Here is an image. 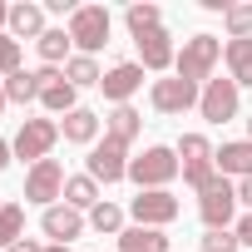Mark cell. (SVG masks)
Segmentation results:
<instances>
[{
  "instance_id": "obj_37",
  "label": "cell",
  "mask_w": 252,
  "mask_h": 252,
  "mask_svg": "<svg viewBox=\"0 0 252 252\" xmlns=\"http://www.w3.org/2000/svg\"><path fill=\"white\" fill-rule=\"evenodd\" d=\"M5 104H10V99H5V79H0V114H5Z\"/></svg>"
},
{
  "instance_id": "obj_6",
  "label": "cell",
  "mask_w": 252,
  "mask_h": 252,
  "mask_svg": "<svg viewBox=\"0 0 252 252\" xmlns=\"http://www.w3.org/2000/svg\"><path fill=\"white\" fill-rule=\"evenodd\" d=\"M198 213H203L208 232H213V227H227V222H232V213H237V188L218 173V178L198 193Z\"/></svg>"
},
{
  "instance_id": "obj_35",
  "label": "cell",
  "mask_w": 252,
  "mask_h": 252,
  "mask_svg": "<svg viewBox=\"0 0 252 252\" xmlns=\"http://www.w3.org/2000/svg\"><path fill=\"white\" fill-rule=\"evenodd\" d=\"M10 154H15V149H10L5 139H0V168H10Z\"/></svg>"
},
{
  "instance_id": "obj_13",
  "label": "cell",
  "mask_w": 252,
  "mask_h": 252,
  "mask_svg": "<svg viewBox=\"0 0 252 252\" xmlns=\"http://www.w3.org/2000/svg\"><path fill=\"white\" fill-rule=\"evenodd\" d=\"M35 79H40V104L50 109V114H69V109H79L74 104V84L64 79V69H35Z\"/></svg>"
},
{
  "instance_id": "obj_10",
  "label": "cell",
  "mask_w": 252,
  "mask_h": 252,
  "mask_svg": "<svg viewBox=\"0 0 252 252\" xmlns=\"http://www.w3.org/2000/svg\"><path fill=\"white\" fill-rule=\"evenodd\" d=\"M198 114H203L208 124L237 119V84H232V79H208L203 94H198Z\"/></svg>"
},
{
  "instance_id": "obj_3",
  "label": "cell",
  "mask_w": 252,
  "mask_h": 252,
  "mask_svg": "<svg viewBox=\"0 0 252 252\" xmlns=\"http://www.w3.org/2000/svg\"><path fill=\"white\" fill-rule=\"evenodd\" d=\"M178 173H183V163H178V154L163 149V144L144 149V158H129V178L139 183V193H149V188H168Z\"/></svg>"
},
{
  "instance_id": "obj_19",
  "label": "cell",
  "mask_w": 252,
  "mask_h": 252,
  "mask_svg": "<svg viewBox=\"0 0 252 252\" xmlns=\"http://www.w3.org/2000/svg\"><path fill=\"white\" fill-rule=\"evenodd\" d=\"M60 134H64L69 144H89V149H94V139H99V114H94V109H69V114L60 119Z\"/></svg>"
},
{
  "instance_id": "obj_34",
  "label": "cell",
  "mask_w": 252,
  "mask_h": 252,
  "mask_svg": "<svg viewBox=\"0 0 252 252\" xmlns=\"http://www.w3.org/2000/svg\"><path fill=\"white\" fill-rule=\"evenodd\" d=\"M10 252H45V247H40V242H25V237H20V242H15Z\"/></svg>"
},
{
  "instance_id": "obj_25",
  "label": "cell",
  "mask_w": 252,
  "mask_h": 252,
  "mask_svg": "<svg viewBox=\"0 0 252 252\" xmlns=\"http://www.w3.org/2000/svg\"><path fill=\"white\" fill-rule=\"evenodd\" d=\"M124 25H129V35L139 40V35H149V30L163 25V10L158 5H129V10H124Z\"/></svg>"
},
{
  "instance_id": "obj_21",
  "label": "cell",
  "mask_w": 252,
  "mask_h": 252,
  "mask_svg": "<svg viewBox=\"0 0 252 252\" xmlns=\"http://www.w3.org/2000/svg\"><path fill=\"white\" fill-rule=\"evenodd\" d=\"M222 60H227V79L237 89L252 84V40H227L222 45Z\"/></svg>"
},
{
  "instance_id": "obj_2",
  "label": "cell",
  "mask_w": 252,
  "mask_h": 252,
  "mask_svg": "<svg viewBox=\"0 0 252 252\" xmlns=\"http://www.w3.org/2000/svg\"><path fill=\"white\" fill-rule=\"evenodd\" d=\"M173 154H178V163H183V183H188V188L203 193V188L218 178V149H213L203 134H183Z\"/></svg>"
},
{
  "instance_id": "obj_12",
  "label": "cell",
  "mask_w": 252,
  "mask_h": 252,
  "mask_svg": "<svg viewBox=\"0 0 252 252\" xmlns=\"http://www.w3.org/2000/svg\"><path fill=\"white\" fill-rule=\"evenodd\" d=\"M198 84H188V79H154V89H149V104L158 109V114H183V109H193L198 104Z\"/></svg>"
},
{
  "instance_id": "obj_26",
  "label": "cell",
  "mask_w": 252,
  "mask_h": 252,
  "mask_svg": "<svg viewBox=\"0 0 252 252\" xmlns=\"http://www.w3.org/2000/svg\"><path fill=\"white\" fill-rule=\"evenodd\" d=\"M64 79H69L74 89H84V84H99V79H104V69L94 64V55H69V64H64Z\"/></svg>"
},
{
  "instance_id": "obj_15",
  "label": "cell",
  "mask_w": 252,
  "mask_h": 252,
  "mask_svg": "<svg viewBox=\"0 0 252 252\" xmlns=\"http://www.w3.org/2000/svg\"><path fill=\"white\" fill-rule=\"evenodd\" d=\"M40 227H45V237H55V242H64V247H69V242L84 232V213H74L69 203H55V208H45Z\"/></svg>"
},
{
  "instance_id": "obj_8",
  "label": "cell",
  "mask_w": 252,
  "mask_h": 252,
  "mask_svg": "<svg viewBox=\"0 0 252 252\" xmlns=\"http://www.w3.org/2000/svg\"><path fill=\"white\" fill-rule=\"evenodd\" d=\"M64 168H60V158H45V163H35L30 173H25V203H45V208H55V198H64Z\"/></svg>"
},
{
  "instance_id": "obj_9",
  "label": "cell",
  "mask_w": 252,
  "mask_h": 252,
  "mask_svg": "<svg viewBox=\"0 0 252 252\" xmlns=\"http://www.w3.org/2000/svg\"><path fill=\"white\" fill-rule=\"evenodd\" d=\"M129 213L139 218V227H168V222L183 213V203H178L168 188H149V193H139V198L129 203Z\"/></svg>"
},
{
  "instance_id": "obj_31",
  "label": "cell",
  "mask_w": 252,
  "mask_h": 252,
  "mask_svg": "<svg viewBox=\"0 0 252 252\" xmlns=\"http://www.w3.org/2000/svg\"><path fill=\"white\" fill-rule=\"evenodd\" d=\"M242 242H237V232H227V227H213V232H203V252H237Z\"/></svg>"
},
{
  "instance_id": "obj_5",
  "label": "cell",
  "mask_w": 252,
  "mask_h": 252,
  "mask_svg": "<svg viewBox=\"0 0 252 252\" xmlns=\"http://www.w3.org/2000/svg\"><path fill=\"white\" fill-rule=\"evenodd\" d=\"M109 10L104 5H79L74 15H69V40L79 45V55H94V50H104L109 45Z\"/></svg>"
},
{
  "instance_id": "obj_22",
  "label": "cell",
  "mask_w": 252,
  "mask_h": 252,
  "mask_svg": "<svg viewBox=\"0 0 252 252\" xmlns=\"http://www.w3.org/2000/svg\"><path fill=\"white\" fill-rule=\"evenodd\" d=\"M64 203H69L74 213H94L104 198H99V183H94L89 173H79V178H69V183H64Z\"/></svg>"
},
{
  "instance_id": "obj_38",
  "label": "cell",
  "mask_w": 252,
  "mask_h": 252,
  "mask_svg": "<svg viewBox=\"0 0 252 252\" xmlns=\"http://www.w3.org/2000/svg\"><path fill=\"white\" fill-rule=\"evenodd\" d=\"M45 252H69V247H64V242H50V247H45Z\"/></svg>"
},
{
  "instance_id": "obj_36",
  "label": "cell",
  "mask_w": 252,
  "mask_h": 252,
  "mask_svg": "<svg viewBox=\"0 0 252 252\" xmlns=\"http://www.w3.org/2000/svg\"><path fill=\"white\" fill-rule=\"evenodd\" d=\"M5 25H10V5L0 0V35H5Z\"/></svg>"
},
{
  "instance_id": "obj_29",
  "label": "cell",
  "mask_w": 252,
  "mask_h": 252,
  "mask_svg": "<svg viewBox=\"0 0 252 252\" xmlns=\"http://www.w3.org/2000/svg\"><path fill=\"white\" fill-rule=\"evenodd\" d=\"M222 25H227L232 40H252V5H227Z\"/></svg>"
},
{
  "instance_id": "obj_1",
  "label": "cell",
  "mask_w": 252,
  "mask_h": 252,
  "mask_svg": "<svg viewBox=\"0 0 252 252\" xmlns=\"http://www.w3.org/2000/svg\"><path fill=\"white\" fill-rule=\"evenodd\" d=\"M218 60H222V40L218 35H193V40H183V50L173 60V74L188 79V84H208Z\"/></svg>"
},
{
  "instance_id": "obj_11",
  "label": "cell",
  "mask_w": 252,
  "mask_h": 252,
  "mask_svg": "<svg viewBox=\"0 0 252 252\" xmlns=\"http://www.w3.org/2000/svg\"><path fill=\"white\" fill-rule=\"evenodd\" d=\"M99 89H104V99H114V109L129 104V99L144 89V64H139V60H119L114 69H104Z\"/></svg>"
},
{
  "instance_id": "obj_32",
  "label": "cell",
  "mask_w": 252,
  "mask_h": 252,
  "mask_svg": "<svg viewBox=\"0 0 252 252\" xmlns=\"http://www.w3.org/2000/svg\"><path fill=\"white\" fill-rule=\"evenodd\" d=\"M232 232H237V242H242V247H252V213H247V218H242Z\"/></svg>"
},
{
  "instance_id": "obj_30",
  "label": "cell",
  "mask_w": 252,
  "mask_h": 252,
  "mask_svg": "<svg viewBox=\"0 0 252 252\" xmlns=\"http://www.w3.org/2000/svg\"><path fill=\"white\" fill-rule=\"evenodd\" d=\"M0 74H5V79H10V74H20V40H15L10 30L0 35Z\"/></svg>"
},
{
  "instance_id": "obj_17",
  "label": "cell",
  "mask_w": 252,
  "mask_h": 252,
  "mask_svg": "<svg viewBox=\"0 0 252 252\" xmlns=\"http://www.w3.org/2000/svg\"><path fill=\"white\" fill-rule=\"evenodd\" d=\"M104 134H109V139H119L124 149H129V144H134V139L144 134V114H139L134 104H119V109H114V114L104 119Z\"/></svg>"
},
{
  "instance_id": "obj_14",
  "label": "cell",
  "mask_w": 252,
  "mask_h": 252,
  "mask_svg": "<svg viewBox=\"0 0 252 252\" xmlns=\"http://www.w3.org/2000/svg\"><path fill=\"white\" fill-rule=\"evenodd\" d=\"M134 45H139V64H144V69H173V60H178L173 35H168L163 25H158V30H149V35H139Z\"/></svg>"
},
{
  "instance_id": "obj_24",
  "label": "cell",
  "mask_w": 252,
  "mask_h": 252,
  "mask_svg": "<svg viewBox=\"0 0 252 252\" xmlns=\"http://www.w3.org/2000/svg\"><path fill=\"white\" fill-rule=\"evenodd\" d=\"M25 237V208L20 203H0V247H15Z\"/></svg>"
},
{
  "instance_id": "obj_27",
  "label": "cell",
  "mask_w": 252,
  "mask_h": 252,
  "mask_svg": "<svg viewBox=\"0 0 252 252\" xmlns=\"http://www.w3.org/2000/svg\"><path fill=\"white\" fill-rule=\"evenodd\" d=\"M5 99H10V104H30V99H40V79H35L30 69L10 74V79H5Z\"/></svg>"
},
{
  "instance_id": "obj_4",
  "label": "cell",
  "mask_w": 252,
  "mask_h": 252,
  "mask_svg": "<svg viewBox=\"0 0 252 252\" xmlns=\"http://www.w3.org/2000/svg\"><path fill=\"white\" fill-rule=\"evenodd\" d=\"M55 144H60V124H55V119H25L20 129H15V139H10L15 158H30V168L45 163Z\"/></svg>"
},
{
  "instance_id": "obj_33",
  "label": "cell",
  "mask_w": 252,
  "mask_h": 252,
  "mask_svg": "<svg viewBox=\"0 0 252 252\" xmlns=\"http://www.w3.org/2000/svg\"><path fill=\"white\" fill-rule=\"evenodd\" d=\"M237 203H247V208H252V178H242V183H237Z\"/></svg>"
},
{
  "instance_id": "obj_20",
  "label": "cell",
  "mask_w": 252,
  "mask_h": 252,
  "mask_svg": "<svg viewBox=\"0 0 252 252\" xmlns=\"http://www.w3.org/2000/svg\"><path fill=\"white\" fill-rule=\"evenodd\" d=\"M10 35L15 40H40L45 35V5H35V0L10 5Z\"/></svg>"
},
{
  "instance_id": "obj_16",
  "label": "cell",
  "mask_w": 252,
  "mask_h": 252,
  "mask_svg": "<svg viewBox=\"0 0 252 252\" xmlns=\"http://www.w3.org/2000/svg\"><path fill=\"white\" fill-rule=\"evenodd\" d=\"M119 252H173V242H168V232L163 227H124L119 232Z\"/></svg>"
},
{
  "instance_id": "obj_7",
  "label": "cell",
  "mask_w": 252,
  "mask_h": 252,
  "mask_svg": "<svg viewBox=\"0 0 252 252\" xmlns=\"http://www.w3.org/2000/svg\"><path fill=\"white\" fill-rule=\"evenodd\" d=\"M89 178H94V183H119V178H129V149L104 134V139L89 149Z\"/></svg>"
},
{
  "instance_id": "obj_23",
  "label": "cell",
  "mask_w": 252,
  "mask_h": 252,
  "mask_svg": "<svg viewBox=\"0 0 252 252\" xmlns=\"http://www.w3.org/2000/svg\"><path fill=\"white\" fill-rule=\"evenodd\" d=\"M35 45H40V60H45L50 69H60V60L69 64V45H74V40H69V30H45Z\"/></svg>"
},
{
  "instance_id": "obj_18",
  "label": "cell",
  "mask_w": 252,
  "mask_h": 252,
  "mask_svg": "<svg viewBox=\"0 0 252 252\" xmlns=\"http://www.w3.org/2000/svg\"><path fill=\"white\" fill-rule=\"evenodd\" d=\"M218 173L227 178H252V139H232V144H222L218 149Z\"/></svg>"
},
{
  "instance_id": "obj_39",
  "label": "cell",
  "mask_w": 252,
  "mask_h": 252,
  "mask_svg": "<svg viewBox=\"0 0 252 252\" xmlns=\"http://www.w3.org/2000/svg\"><path fill=\"white\" fill-rule=\"evenodd\" d=\"M247 139H252V119H247Z\"/></svg>"
},
{
  "instance_id": "obj_28",
  "label": "cell",
  "mask_w": 252,
  "mask_h": 252,
  "mask_svg": "<svg viewBox=\"0 0 252 252\" xmlns=\"http://www.w3.org/2000/svg\"><path fill=\"white\" fill-rule=\"evenodd\" d=\"M89 227H94V232L119 237V232H124V208H119V203H99V208L89 213Z\"/></svg>"
}]
</instances>
